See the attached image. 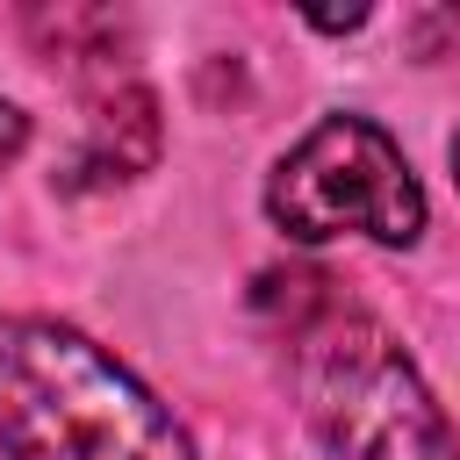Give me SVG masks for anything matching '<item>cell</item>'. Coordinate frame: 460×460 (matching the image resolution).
<instances>
[{
	"label": "cell",
	"mask_w": 460,
	"mask_h": 460,
	"mask_svg": "<svg viewBox=\"0 0 460 460\" xmlns=\"http://www.w3.org/2000/svg\"><path fill=\"white\" fill-rule=\"evenodd\" d=\"M0 453L7 460H194V438L86 331L58 316H0Z\"/></svg>",
	"instance_id": "obj_1"
},
{
	"label": "cell",
	"mask_w": 460,
	"mask_h": 460,
	"mask_svg": "<svg viewBox=\"0 0 460 460\" xmlns=\"http://www.w3.org/2000/svg\"><path fill=\"white\" fill-rule=\"evenodd\" d=\"M295 388L338 460H460V431L388 323L323 309L295 338Z\"/></svg>",
	"instance_id": "obj_2"
},
{
	"label": "cell",
	"mask_w": 460,
	"mask_h": 460,
	"mask_svg": "<svg viewBox=\"0 0 460 460\" xmlns=\"http://www.w3.org/2000/svg\"><path fill=\"white\" fill-rule=\"evenodd\" d=\"M266 216L295 244H331V237L417 244L424 237V187L381 122L323 115L266 172Z\"/></svg>",
	"instance_id": "obj_3"
},
{
	"label": "cell",
	"mask_w": 460,
	"mask_h": 460,
	"mask_svg": "<svg viewBox=\"0 0 460 460\" xmlns=\"http://www.w3.org/2000/svg\"><path fill=\"white\" fill-rule=\"evenodd\" d=\"M158 158V101L151 86L122 79L93 115H86V137L65 165V187H108V180H137L144 165Z\"/></svg>",
	"instance_id": "obj_4"
},
{
	"label": "cell",
	"mask_w": 460,
	"mask_h": 460,
	"mask_svg": "<svg viewBox=\"0 0 460 460\" xmlns=\"http://www.w3.org/2000/svg\"><path fill=\"white\" fill-rule=\"evenodd\" d=\"M22 144H29V115H22V108H14L7 93H0V172H7L14 158H22Z\"/></svg>",
	"instance_id": "obj_5"
},
{
	"label": "cell",
	"mask_w": 460,
	"mask_h": 460,
	"mask_svg": "<svg viewBox=\"0 0 460 460\" xmlns=\"http://www.w3.org/2000/svg\"><path fill=\"white\" fill-rule=\"evenodd\" d=\"M431 36H453V43H460V7H438V14H417V50H431Z\"/></svg>",
	"instance_id": "obj_6"
},
{
	"label": "cell",
	"mask_w": 460,
	"mask_h": 460,
	"mask_svg": "<svg viewBox=\"0 0 460 460\" xmlns=\"http://www.w3.org/2000/svg\"><path fill=\"white\" fill-rule=\"evenodd\" d=\"M309 22H316V29H359V22H367V7H345V14H309Z\"/></svg>",
	"instance_id": "obj_7"
},
{
	"label": "cell",
	"mask_w": 460,
	"mask_h": 460,
	"mask_svg": "<svg viewBox=\"0 0 460 460\" xmlns=\"http://www.w3.org/2000/svg\"><path fill=\"white\" fill-rule=\"evenodd\" d=\"M453 180H460V137H453Z\"/></svg>",
	"instance_id": "obj_8"
}]
</instances>
